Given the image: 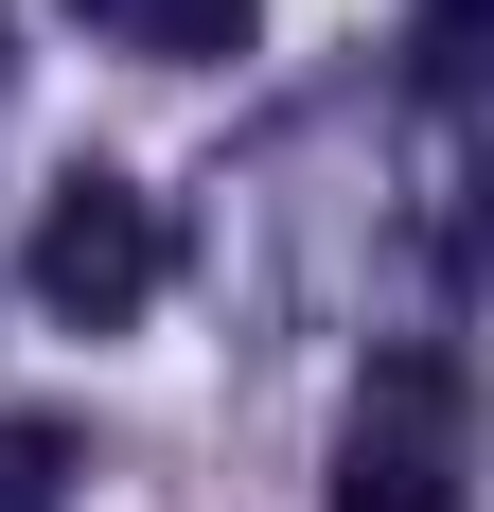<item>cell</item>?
<instances>
[{
	"instance_id": "obj_2",
	"label": "cell",
	"mask_w": 494,
	"mask_h": 512,
	"mask_svg": "<svg viewBox=\"0 0 494 512\" xmlns=\"http://www.w3.org/2000/svg\"><path fill=\"white\" fill-rule=\"evenodd\" d=\"M336 512H477L459 495V371H371V407L336 442Z\"/></svg>"
},
{
	"instance_id": "obj_1",
	"label": "cell",
	"mask_w": 494,
	"mask_h": 512,
	"mask_svg": "<svg viewBox=\"0 0 494 512\" xmlns=\"http://www.w3.org/2000/svg\"><path fill=\"white\" fill-rule=\"evenodd\" d=\"M159 195H124V177H53V212H36V301L71 318V336H124V318L159 301Z\"/></svg>"
},
{
	"instance_id": "obj_5",
	"label": "cell",
	"mask_w": 494,
	"mask_h": 512,
	"mask_svg": "<svg viewBox=\"0 0 494 512\" xmlns=\"http://www.w3.org/2000/svg\"><path fill=\"white\" fill-rule=\"evenodd\" d=\"M0 512H71V424H0Z\"/></svg>"
},
{
	"instance_id": "obj_4",
	"label": "cell",
	"mask_w": 494,
	"mask_h": 512,
	"mask_svg": "<svg viewBox=\"0 0 494 512\" xmlns=\"http://www.w3.org/2000/svg\"><path fill=\"white\" fill-rule=\"evenodd\" d=\"M406 53H424V89H442V106H494V0H424Z\"/></svg>"
},
{
	"instance_id": "obj_3",
	"label": "cell",
	"mask_w": 494,
	"mask_h": 512,
	"mask_svg": "<svg viewBox=\"0 0 494 512\" xmlns=\"http://www.w3.org/2000/svg\"><path fill=\"white\" fill-rule=\"evenodd\" d=\"M106 53H247V18L265 0H71Z\"/></svg>"
}]
</instances>
